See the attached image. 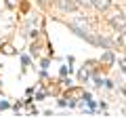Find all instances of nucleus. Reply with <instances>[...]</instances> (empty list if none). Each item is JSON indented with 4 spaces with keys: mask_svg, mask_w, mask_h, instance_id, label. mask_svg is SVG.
Returning <instances> with one entry per match:
<instances>
[{
    "mask_svg": "<svg viewBox=\"0 0 126 118\" xmlns=\"http://www.w3.org/2000/svg\"><path fill=\"white\" fill-rule=\"evenodd\" d=\"M118 42H120L122 46H126V32H120V38H118Z\"/></svg>",
    "mask_w": 126,
    "mask_h": 118,
    "instance_id": "6",
    "label": "nucleus"
},
{
    "mask_svg": "<svg viewBox=\"0 0 126 118\" xmlns=\"http://www.w3.org/2000/svg\"><path fill=\"white\" fill-rule=\"evenodd\" d=\"M76 4L80 6V9H90V6H93V0H76Z\"/></svg>",
    "mask_w": 126,
    "mask_h": 118,
    "instance_id": "5",
    "label": "nucleus"
},
{
    "mask_svg": "<svg viewBox=\"0 0 126 118\" xmlns=\"http://www.w3.org/2000/svg\"><path fill=\"white\" fill-rule=\"evenodd\" d=\"M93 6L97 11H107L111 6V0H93Z\"/></svg>",
    "mask_w": 126,
    "mask_h": 118,
    "instance_id": "4",
    "label": "nucleus"
},
{
    "mask_svg": "<svg viewBox=\"0 0 126 118\" xmlns=\"http://www.w3.org/2000/svg\"><path fill=\"white\" fill-rule=\"evenodd\" d=\"M109 25H111L116 32H126V15L118 11L116 15H111V17H109Z\"/></svg>",
    "mask_w": 126,
    "mask_h": 118,
    "instance_id": "2",
    "label": "nucleus"
},
{
    "mask_svg": "<svg viewBox=\"0 0 126 118\" xmlns=\"http://www.w3.org/2000/svg\"><path fill=\"white\" fill-rule=\"evenodd\" d=\"M69 30L72 32H76L80 38H84V40L93 42V44H99V38L93 36V30H90V25L84 21V19H74V21H69Z\"/></svg>",
    "mask_w": 126,
    "mask_h": 118,
    "instance_id": "1",
    "label": "nucleus"
},
{
    "mask_svg": "<svg viewBox=\"0 0 126 118\" xmlns=\"http://www.w3.org/2000/svg\"><path fill=\"white\" fill-rule=\"evenodd\" d=\"M38 2H42V4H46V2H48V0H38Z\"/></svg>",
    "mask_w": 126,
    "mask_h": 118,
    "instance_id": "8",
    "label": "nucleus"
},
{
    "mask_svg": "<svg viewBox=\"0 0 126 118\" xmlns=\"http://www.w3.org/2000/svg\"><path fill=\"white\" fill-rule=\"evenodd\" d=\"M57 6L61 11H65V13H72V11L78 9V4L74 2V0H57Z\"/></svg>",
    "mask_w": 126,
    "mask_h": 118,
    "instance_id": "3",
    "label": "nucleus"
},
{
    "mask_svg": "<svg viewBox=\"0 0 126 118\" xmlns=\"http://www.w3.org/2000/svg\"><path fill=\"white\" fill-rule=\"evenodd\" d=\"M17 4H19V0H6V6H9V9H15Z\"/></svg>",
    "mask_w": 126,
    "mask_h": 118,
    "instance_id": "7",
    "label": "nucleus"
}]
</instances>
